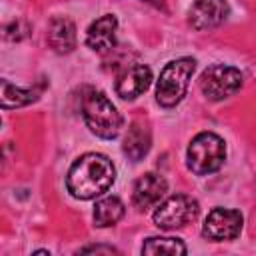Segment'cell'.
Wrapping results in <instances>:
<instances>
[{
    "mask_svg": "<svg viewBox=\"0 0 256 256\" xmlns=\"http://www.w3.org/2000/svg\"><path fill=\"white\" fill-rule=\"evenodd\" d=\"M152 84V70L144 64L126 68L116 80V94L122 100H134L144 94Z\"/></svg>",
    "mask_w": 256,
    "mask_h": 256,
    "instance_id": "obj_11",
    "label": "cell"
},
{
    "mask_svg": "<svg viewBox=\"0 0 256 256\" xmlns=\"http://www.w3.org/2000/svg\"><path fill=\"white\" fill-rule=\"evenodd\" d=\"M48 44L58 54H68L76 48V26L72 20L58 16L48 24Z\"/></svg>",
    "mask_w": 256,
    "mask_h": 256,
    "instance_id": "obj_12",
    "label": "cell"
},
{
    "mask_svg": "<svg viewBox=\"0 0 256 256\" xmlns=\"http://www.w3.org/2000/svg\"><path fill=\"white\" fill-rule=\"evenodd\" d=\"M114 180H116V168L112 160L104 154L90 152V154L80 156L72 164L68 178H66V186L74 198L92 200L108 192Z\"/></svg>",
    "mask_w": 256,
    "mask_h": 256,
    "instance_id": "obj_1",
    "label": "cell"
},
{
    "mask_svg": "<svg viewBox=\"0 0 256 256\" xmlns=\"http://www.w3.org/2000/svg\"><path fill=\"white\" fill-rule=\"evenodd\" d=\"M200 208L198 202L186 194H174L166 198L154 212V224L160 230H176L184 228L192 220H196Z\"/></svg>",
    "mask_w": 256,
    "mask_h": 256,
    "instance_id": "obj_6",
    "label": "cell"
},
{
    "mask_svg": "<svg viewBox=\"0 0 256 256\" xmlns=\"http://www.w3.org/2000/svg\"><path fill=\"white\" fill-rule=\"evenodd\" d=\"M242 224H244V218L238 210L214 208L204 220L202 234L212 242H226V240H234L240 234Z\"/></svg>",
    "mask_w": 256,
    "mask_h": 256,
    "instance_id": "obj_7",
    "label": "cell"
},
{
    "mask_svg": "<svg viewBox=\"0 0 256 256\" xmlns=\"http://www.w3.org/2000/svg\"><path fill=\"white\" fill-rule=\"evenodd\" d=\"M226 160V144L214 132H200L188 146L186 164L196 176H208Z\"/></svg>",
    "mask_w": 256,
    "mask_h": 256,
    "instance_id": "obj_4",
    "label": "cell"
},
{
    "mask_svg": "<svg viewBox=\"0 0 256 256\" xmlns=\"http://www.w3.org/2000/svg\"><path fill=\"white\" fill-rule=\"evenodd\" d=\"M168 192V182L164 176L148 172L144 176H140L134 184L132 190V202L138 210H148L152 206H156Z\"/></svg>",
    "mask_w": 256,
    "mask_h": 256,
    "instance_id": "obj_9",
    "label": "cell"
},
{
    "mask_svg": "<svg viewBox=\"0 0 256 256\" xmlns=\"http://www.w3.org/2000/svg\"><path fill=\"white\" fill-rule=\"evenodd\" d=\"M82 116L88 128L104 140H112L120 134L122 116L104 92L88 90V94L82 98Z\"/></svg>",
    "mask_w": 256,
    "mask_h": 256,
    "instance_id": "obj_2",
    "label": "cell"
},
{
    "mask_svg": "<svg viewBox=\"0 0 256 256\" xmlns=\"http://www.w3.org/2000/svg\"><path fill=\"white\" fill-rule=\"evenodd\" d=\"M146 2H152L154 6H162V0H146Z\"/></svg>",
    "mask_w": 256,
    "mask_h": 256,
    "instance_id": "obj_18",
    "label": "cell"
},
{
    "mask_svg": "<svg viewBox=\"0 0 256 256\" xmlns=\"http://www.w3.org/2000/svg\"><path fill=\"white\" fill-rule=\"evenodd\" d=\"M0 86H2L0 102H2V108H4V110H8V108H20V106H26V104H30V102H34V100L38 98V92L18 88V86L10 84L8 80H2V82H0Z\"/></svg>",
    "mask_w": 256,
    "mask_h": 256,
    "instance_id": "obj_15",
    "label": "cell"
},
{
    "mask_svg": "<svg viewBox=\"0 0 256 256\" xmlns=\"http://www.w3.org/2000/svg\"><path fill=\"white\" fill-rule=\"evenodd\" d=\"M142 254H186V246L178 238H148Z\"/></svg>",
    "mask_w": 256,
    "mask_h": 256,
    "instance_id": "obj_16",
    "label": "cell"
},
{
    "mask_svg": "<svg viewBox=\"0 0 256 256\" xmlns=\"http://www.w3.org/2000/svg\"><path fill=\"white\" fill-rule=\"evenodd\" d=\"M78 252L82 254H88V252H104V254H116L118 250L112 248V246H86V248H80Z\"/></svg>",
    "mask_w": 256,
    "mask_h": 256,
    "instance_id": "obj_17",
    "label": "cell"
},
{
    "mask_svg": "<svg viewBox=\"0 0 256 256\" xmlns=\"http://www.w3.org/2000/svg\"><path fill=\"white\" fill-rule=\"evenodd\" d=\"M150 146H152L150 130H148L144 124L134 122V124L128 128V134H126V138H124V146H122L124 154H126L130 160L138 162V160H142V158L150 152Z\"/></svg>",
    "mask_w": 256,
    "mask_h": 256,
    "instance_id": "obj_13",
    "label": "cell"
},
{
    "mask_svg": "<svg viewBox=\"0 0 256 256\" xmlns=\"http://www.w3.org/2000/svg\"><path fill=\"white\" fill-rule=\"evenodd\" d=\"M194 70H196V60L188 56L168 62L158 78L156 102L162 108H174L176 104H180L182 98L186 96Z\"/></svg>",
    "mask_w": 256,
    "mask_h": 256,
    "instance_id": "obj_3",
    "label": "cell"
},
{
    "mask_svg": "<svg viewBox=\"0 0 256 256\" xmlns=\"http://www.w3.org/2000/svg\"><path fill=\"white\" fill-rule=\"evenodd\" d=\"M116 32H118V20L112 14H104L86 32V44L96 54H108L116 48Z\"/></svg>",
    "mask_w": 256,
    "mask_h": 256,
    "instance_id": "obj_10",
    "label": "cell"
},
{
    "mask_svg": "<svg viewBox=\"0 0 256 256\" xmlns=\"http://www.w3.org/2000/svg\"><path fill=\"white\" fill-rule=\"evenodd\" d=\"M122 216H124V204L116 196L102 198L94 206V222H96L98 228L114 226V224H118L122 220Z\"/></svg>",
    "mask_w": 256,
    "mask_h": 256,
    "instance_id": "obj_14",
    "label": "cell"
},
{
    "mask_svg": "<svg viewBox=\"0 0 256 256\" xmlns=\"http://www.w3.org/2000/svg\"><path fill=\"white\" fill-rule=\"evenodd\" d=\"M242 80L244 78H242L238 68L226 66V64H216V66H210L202 72L198 84H200L202 94L208 100L220 102V100L232 96L234 92H238L242 86Z\"/></svg>",
    "mask_w": 256,
    "mask_h": 256,
    "instance_id": "obj_5",
    "label": "cell"
},
{
    "mask_svg": "<svg viewBox=\"0 0 256 256\" xmlns=\"http://www.w3.org/2000/svg\"><path fill=\"white\" fill-rule=\"evenodd\" d=\"M230 14L226 0H196L188 12V22L194 30H212L220 26Z\"/></svg>",
    "mask_w": 256,
    "mask_h": 256,
    "instance_id": "obj_8",
    "label": "cell"
}]
</instances>
